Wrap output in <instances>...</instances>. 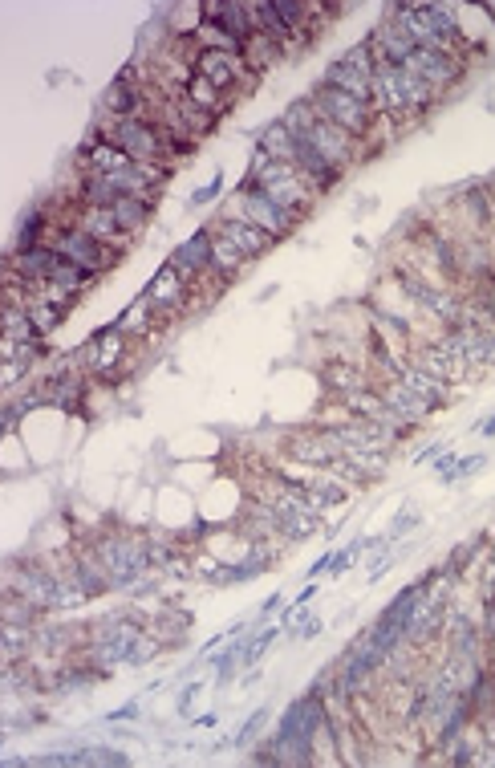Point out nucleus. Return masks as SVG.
Masks as SVG:
<instances>
[{"label":"nucleus","mask_w":495,"mask_h":768,"mask_svg":"<svg viewBox=\"0 0 495 768\" xmlns=\"http://www.w3.org/2000/svg\"><path fill=\"white\" fill-rule=\"evenodd\" d=\"M73 228L89 232L94 240H102V245L122 248V253L130 248V236L118 228V220H114L110 208H81V204H78V212H73Z\"/></svg>","instance_id":"nucleus-12"},{"label":"nucleus","mask_w":495,"mask_h":768,"mask_svg":"<svg viewBox=\"0 0 495 768\" xmlns=\"http://www.w3.org/2000/svg\"><path fill=\"white\" fill-rule=\"evenodd\" d=\"M94 273H86V269H78V264H69V261H57V269L49 273V285H57V289H65V293H73L78 297L86 285H94Z\"/></svg>","instance_id":"nucleus-23"},{"label":"nucleus","mask_w":495,"mask_h":768,"mask_svg":"<svg viewBox=\"0 0 495 768\" xmlns=\"http://www.w3.org/2000/svg\"><path fill=\"white\" fill-rule=\"evenodd\" d=\"M321 82L333 86V90H341V94H349V98L370 102V106H373V82H370V78H362L357 69H349L345 61H333V66L325 69Z\"/></svg>","instance_id":"nucleus-17"},{"label":"nucleus","mask_w":495,"mask_h":768,"mask_svg":"<svg viewBox=\"0 0 495 768\" xmlns=\"http://www.w3.org/2000/svg\"><path fill=\"white\" fill-rule=\"evenodd\" d=\"M110 212H114V220H118V228L126 232V236H134V232H142V224L151 220L154 204H146V199H134V196H118Z\"/></svg>","instance_id":"nucleus-21"},{"label":"nucleus","mask_w":495,"mask_h":768,"mask_svg":"<svg viewBox=\"0 0 495 768\" xmlns=\"http://www.w3.org/2000/svg\"><path fill=\"white\" fill-rule=\"evenodd\" d=\"M272 638H276V630H264V634H256V638L248 643V651H240V662H256L260 654L268 651V643H272Z\"/></svg>","instance_id":"nucleus-27"},{"label":"nucleus","mask_w":495,"mask_h":768,"mask_svg":"<svg viewBox=\"0 0 495 768\" xmlns=\"http://www.w3.org/2000/svg\"><path fill=\"white\" fill-rule=\"evenodd\" d=\"M65 313H69V310H61V305H53V301H32L29 305V318H32V326H37L41 338L53 334V329L65 321Z\"/></svg>","instance_id":"nucleus-24"},{"label":"nucleus","mask_w":495,"mask_h":768,"mask_svg":"<svg viewBox=\"0 0 495 768\" xmlns=\"http://www.w3.org/2000/svg\"><path fill=\"white\" fill-rule=\"evenodd\" d=\"M224 216H243V220H252L260 232H268V236H272V240H284V236H292V232H297V224H300L292 212H284L280 204H272V199H268L260 188L235 191V196H232V204L224 208Z\"/></svg>","instance_id":"nucleus-5"},{"label":"nucleus","mask_w":495,"mask_h":768,"mask_svg":"<svg viewBox=\"0 0 495 768\" xmlns=\"http://www.w3.org/2000/svg\"><path fill=\"white\" fill-rule=\"evenodd\" d=\"M256 147L264 151L268 159H276V163H292V167H297V139L289 134V126H284L280 118H276V123H268L264 131H260Z\"/></svg>","instance_id":"nucleus-18"},{"label":"nucleus","mask_w":495,"mask_h":768,"mask_svg":"<svg viewBox=\"0 0 495 768\" xmlns=\"http://www.w3.org/2000/svg\"><path fill=\"white\" fill-rule=\"evenodd\" d=\"M341 61H345L349 69H357V74H362V78H370V82H373V74H378V58H373L370 42H357L353 50H345V53H341Z\"/></svg>","instance_id":"nucleus-25"},{"label":"nucleus","mask_w":495,"mask_h":768,"mask_svg":"<svg viewBox=\"0 0 495 768\" xmlns=\"http://www.w3.org/2000/svg\"><path fill=\"white\" fill-rule=\"evenodd\" d=\"M183 94H187V102H195L199 110H207V115H215V118H224L227 106H232V98H227V94H219L203 74H195L191 82H187Z\"/></svg>","instance_id":"nucleus-20"},{"label":"nucleus","mask_w":495,"mask_h":768,"mask_svg":"<svg viewBox=\"0 0 495 768\" xmlns=\"http://www.w3.org/2000/svg\"><path fill=\"white\" fill-rule=\"evenodd\" d=\"M0 329H5V338H13V342H32V338H41L24 305H5V313H0Z\"/></svg>","instance_id":"nucleus-22"},{"label":"nucleus","mask_w":495,"mask_h":768,"mask_svg":"<svg viewBox=\"0 0 495 768\" xmlns=\"http://www.w3.org/2000/svg\"><path fill=\"white\" fill-rule=\"evenodd\" d=\"M49 248H57L61 261L78 264V269L94 273V277H102L105 269H114V264L122 261V248L102 245V240H94L89 232H81V228H57L53 240H49Z\"/></svg>","instance_id":"nucleus-4"},{"label":"nucleus","mask_w":495,"mask_h":768,"mask_svg":"<svg viewBox=\"0 0 495 768\" xmlns=\"http://www.w3.org/2000/svg\"><path fill=\"white\" fill-rule=\"evenodd\" d=\"M435 102L438 94L418 74H410V69L378 66V74H373V110L378 115H394L398 123H410V118L426 115Z\"/></svg>","instance_id":"nucleus-1"},{"label":"nucleus","mask_w":495,"mask_h":768,"mask_svg":"<svg viewBox=\"0 0 495 768\" xmlns=\"http://www.w3.org/2000/svg\"><path fill=\"white\" fill-rule=\"evenodd\" d=\"M313 594H316V586H305V589H300V597H297V606H305Z\"/></svg>","instance_id":"nucleus-34"},{"label":"nucleus","mask_w":495,"mask_h":768,"mask_svg":"<svg viewBox=\"0 0 495 768\" xmlns=\"http://www.w3.org/2000/svg\"><path fill=\"white\" fill-rule=\"evenodd\" d=\"M146 301H151V313H154V321H170L175 313H183L187 305H191V285H187L183 277H179V269L175 264H162L159 273H154V281L146 285Z\"/></svg>","instance_id":"nucleus-7"},{"label":"nucleus","mask_w":495,"mask_h":768,"mask_svg":"<svg viewBox=\"0 0 495 768\" xmlns=\"http://www.w3.org/2000/svg\"><path fill=\"white\" fill-rule=\"evenodd\" d=\"M305 139L313 143V147L321 151V155L329 159L333 167H337V171H349V167H353L357 159L365 155V147H362V143H357V139H349V134H345V131H337V126H333V123H325L321 115H316L313 131H308Z\"/></svg>","instance_id":"nucleus-9"},{"label":"nucleus","mask_w":495,"mask_h":768,"mask_svg":"<svg viewBox=\"0 0 495 768\" xmlns=\"http://www.w3.org/2000/svg\"><path fill=\"white\" fill-rule=\"evenodd\" d=\"M398 383H402L410 394H418V399L426 403L430 411H438V407H446V403H451V391H446L443 378H435V375H426V370H418L414 362H406V370H402V378H398Z\"/></svg>","instance_id":"nucleus-14"},{"label":"nucleus","mask_w":495,"mask_h":768,"mask_svg":"<svg viewBox=\"0 0 495 768\" xmlns=\"http://www.w3.org/2000/svg\"><path fill=\"white\" fill-rule=\"evenodd\" d=\"M57 248H49V245H37V248H13L8 253V261H5V269H16L21 277H29V281H49V273L57 269Z\"/></svg>","instance_id":"nucleus-13"},{"label":"nucleus","mask_w":495,"mask_h":768,"mask_svg":"<svg viewBox=\"0 0 495 768\" xmlns=\"http://www.w3.org/2000/svg\"><path fill=\"white\" fill-rule=\"evenodd\" d=\"M94 134L114 143V147H122L134 163H170V155H167L170 134L162 131V126L146 123V118H110V123H102Z\"/></svg>","instance_id":"nucleus-2"},{"label":"nucleus","mask_w":495,"mask_h":768,"mask_svg":"<svg viewBox=\"0 0 495 768\" xmlns=\"http://www.w3.org/2000/svg\"><path fill=\"white\" fill-rule=\"evenodd\" d=\"M134 716H138V703H134V699H130V703H122L118 711H110V719H134Z\"/></svg>","instance_id":"nucleus-32"},{"label":"nucleus","mask_w":495,"mask_h":768,"mask_svg":"<svg viewBox=\"0 0 495 768\" xmlns=\"http://www.w3.org/2000/svg\"><path fill=\"white\" fill-rule=\"evenodd\" d=\"M414 524H418V513H414V508H402V513H398V521H394V529L386 532V541L402 537V532H406V529H414Z\"/></svg>","instance_id":"nucleus-29"},{"label":"nucleus","mask_w":495,"mask_h":768,"mask_svg":"<svg viewBox=\"0 0 495 768\" xmlns=\"http://www.w3.org/2000/svg\"><path fill=\"white\" fill-rule=\"evenodd\" d=\"M321 378H325V386H329V391H337L341 399H345V394H353V391H362V386H373V378L365 375V370H357L353 362H325V370H321Z\"/></svg>","instance_id":"nucleus-19"},{"label":"nucleus","mask_w":495,"mask_h":768,"mask_svg":"<svg viewBox=\"0 0 495 768\" xmlns=\"http://www.w3.org/2000/svg\"><path fill=\"white\" fill-rule=\"evenodd\" d=\"M308 102H313V110L325 118V123H333L337 131H345L349 139H357V143L370 139L373 123H378V110H373L370 102H357V98H349V94L333 90V86H325V82H316V90L308 94Z\"/></svg>","instance_id":"nucleus-3"},{"label":"nucleus","mask_w":495,"mask_h":768,"mask_svg":"<svg viewBox=\"0 0 495 768\" xmlns=\"http://www.w3.org/2000/svg\"><path fill=\"white\" fill-rule=\"evenodd\" d=\"M479 431H483V435H487V440H495V415H491V419H487V423H483V427H479Z\"/></svg>","instance_id":"nucleus-33"},{"label":"nucleus","mask_w":495,"mask_h":768,"mask_svg":"<svg viewBox=\"0 0 495 768\" xmlns=\"http://www.w3.org/2000/svg\"><path fill=\"white\" fill-rule=\"evenodd\" d=\"M264 719H268V708H260V711H252V719H248V724H243V727H240V732H235V744H240V748H243V744H248V740H252V736H256V732H260V727H264Z\"/></svg>","instance_id":"nucleus-28"},{"label":"nucleus","mask_w":495,"mask_h":768,"mask_svg":"<svg viewBox=\"0 0 495 768\" xmlns=\"http://www.w3.org/2000/svg\"><path fill=\"white\" fill-rule=\"evenodd\" d=\"M487 464V456H467V459H459V464L451 467V476H446V484H454V480H463V476H475L479 467Z\"/></svg>","instance_id":"nucleus-26"},{"label":"nucleus","mask_w":495,"mask_h":768,"mask_svg":"<svg viewBox=\"0 0 495 768\" xmlns=\"http://www.w3.org/2000/svg\"><path fill=\"white\" fill-rule=\"evenodd\" d=\"M219 188H224V175H211V183H207V188H199V191H195V196H191V204H211V199L219 196Z\"/></svg>","instance_id":"nucleus-30"},{"label":"nucleus","mask_w":495,"mask_h":768,"mask_svg":"<svg viewBox=\"0 0 495 768\" xmlns=\"http://www.w3.org/2000/svg\"><path fill=\"white\" fill-rule=\"evenodd\" d=\"M24 370H29V362H5V391H13V386L21 383Z\"/></svg>","instance_id":"nucleus-31"},{"label":"nucleus","mask_w":495,"mask_h":768,"mask_svg":"<svg viewBox=\"0 0 495 768\" xmlns=\"http://www.w3.org/2000/svg\"><path fill=\"white\" fill-rule=\"evenodd\" d=\"M240 58H243V66L260 78L264 69H272L276 61H284V45L272 42V37H264V33H252L248 42L240 45Z\"/></svg>","instance_id":"nucleus-15"},{"label":"nucleus","mask_w":495,"mask_h":768,"mask_svg":"<svg viewBox=\"0 0 495 768\" xmlns=\"http://www.w3.org/2000/svg\"><path fill=\"white\" fill-rule=\"evenodd\" d=\"M215 232H219V236H227V240H232V245L240 248V253L248 256V261H256V256H264L268 248L276 245V240L268 236V232H260L256 224H252V220H243V216H219V220H215Z\"/></svg>","instance_id":"nucleus-11"},{"label":"nucleus","mask_w":495,"mask_h":768,"mask_svg":"<svg viewBox=\"0 0 495 768\" xmlns=\"http://www.w3.org/2000/svg\"><path fill=\"white\" fill-rule=\"evenodd\" d=\"M248 264H252L248 256H243L227 236H219V232H215V240H211V273H215V277L224 281V285H232V281L240 277V273L248 269Z\"/></svg>","instance_id":"nucleus-16"},{"label":"nucleus","mask_w":495,"mask_h":768,"mask_svg":"<svg viewBox=\"0 0 495 768\" xmlns=\"http://www.w3.org/2000/svg\"><path fill=\"white\" fill-rule=\"evenodd\" d=\"M97 561L105 565V573H110V586H130V581L138 578V573L151 565V545H142V541H130V537H105L97 541Z\"/></svg>","instance_id":"nucleus-6"},{"label":"nucleus","mask_w":495,"mask_h":768,"mask_svg":"<svg viewBox=\"0 0 495 768\" xmlns=\"http://www.w3.org/2000/svg\"><path fill=\"white\" fill-rule=\"evenodd\" d=\"M211 240H215V228H199L195 236H187L183 245L170 253V264H175L179 277L191 289L199 277H211Z\"/></svg>","instance_id":"nucleus-10"},{"label":"nucleus","mask_w":495,"mask_h":768,"mask_svg":"<svg viewBox=\"0 0 495 768\" xmlns=\"http://www.w3.org/2000/svg\"><path fill=\"white\" fill-rule=\"evenodd\" d=\"M402 69L418 74L422 82L430 86V90L443 94V90H451V86L463 78L467 61H463L459 53H443V50H414L410 58H406V66H402Z\"/></svg>","instance_id":"nucleus-8"}]
</instances>
